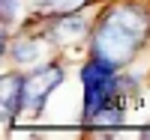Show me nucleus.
Instances as JSON below:
<instances>
[{"label":"nucleus","mask_w":150,"mask_h":140,"mask_svg":"<svg viewBox=\"0 0 150 140\" xmlns=\"http://www.w3.org/2000/svg\"><path fill=\"white\" fill-rule=\"evenodd\" d=\"M18 107H24V78L6 75L3 78V122H9Z\"/></svg>","instance_id":"20e7f679"},{"label":"nucleus","mask_w":150,"mask_h":140,"mask_svg":"<svg viewBox=\"0 0 150 140\" xmlns=\"http://www.w3.org/2000/svg\"><path fill=\"white\" fill-rule=\"evenodd\" d=\"M114 69L117 66H111V63L99 60V57L84 66V72H81V81H84V107H87L84 119H93L96 113H102L108 107L111 95H114V90H117Z\"/></svg>","instance_id":"f03ea898"},{"label":"nucleus","mask_w":150,"mask_h":140,"mask_svg":"<svg viewBox=\"0 0 150 140\" xmlns=\"http://www.w3.org/2000/svg\"><path fill=\"white\" fill-rule=\"evenodd\" d=\"M147 30H150V15L141 6L132 3L114 6L93 33V54L111 66H123L144 45Z\"/></svg>","instance_id":"f257e3e1"},{"label":"nucleus","mask_w":150,"mask_h":140,"mask_svg":"<svg viewBox=\"0 0 150 140\" xmlns=\"http://www.w3.org/2000/svg\"><path fill=\"white\" fill-rule=\"evenodd\" d=\"M15 3H18V0H3V24H9L12 15H15V12H21V6L15 9Z\"/></svg>","instance_id":"0eeeda50"},{"label":"nucleus","mask_w":150,"mask_h":140,"mask_svg":"<svg viewBox=\"0 0 150 140\" xmlns=\"http://www.w3.org/2000/svg\"><path fill=\"white\" fill-rule=\"evenodd\" d=\"M81 3H87V0H42V6L54 9V12H72V9H78Z\"/></svg>","instance_id":"423d86ee"},{"label":"nucleus","mask_w":150,"mask_h":140,"mask_svg":"<svg viewBox=\"0 0 150 140\" xmlns=\"http://www.w3.org/2000/svg\"><path fill=\"white\" fill-rule=\"evenodd\" d=\"M84 30H87L84 18H78V15H66V18L54 27V36H57L60 42H75V39H81V36H84Z\"/></svg>","instance_id":"39448f33"},{"label":"nucleus","mask_w":150,"mask_h":140,"mask_svg":"<svg viewBox=\"0 0 150 140\" xmlns=\"http://www.w3.org/2000/svg\"><path fill=\"white\" fill-rule=\"evenodd\" d=\"M60 81H63V72L57 66H45V69H36L33 75H27L24 78V107L36 113Z\"/></svg>","instance_id":"7ed1b4c3"}]
</instances>
